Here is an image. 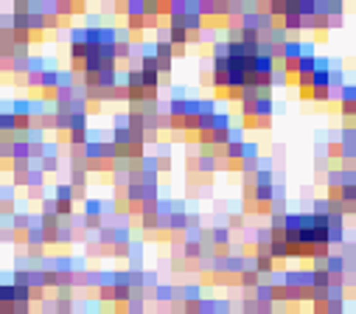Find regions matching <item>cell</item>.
I'll use <instances>...</instances> for the list:
<instances>
[{
  "label": "cell",
  "instance_id": "cell-1",
  "mask_svg": "<svg viewBox=\"0 0 356 314\" xmlns=\"http://www.w3.org/2000/svg\"><path fill=\"white\" fill-rule=\"evenodd\" d=\"M40 171H42V174H54V171H59V146L56 143H48V140H45V152H42V160H40Z\"/></svg>",
  "mask_w": 356,
  "mask_h": 314
},
{
  "label": "cell",
  "instance_id": "cell-2",
  "mask_svg": "<svg viewBox=\"0 0 356 314\" xmlns=\"http://www.w3.org/2000/svg\"><path fill=\"white\" fill-rule=\"evenodd\" d=\"M280 54H283V62H297V59L306 54V48H303L300 39H289V42L280 48Z\"/></svg>",
  "mask_w": 356,
  "mask_h": 314
},
{
  "label": "cell",
  "instance_id": "cell-3",
  "mask_svg": "<svg viewBox=\"0 0 356 314\" xmlns=\"http://www.w3.org/2000/svg\"><path fill=\"white\" fill-rule=\"evenodd\" d=\"M253 267H256V272L261 275V278H269V275L275 272V261L269 258V253H264V255L253 258Z\"/></svg>",
  "mask_w": 356,
  "mask_h": 314
},
{
  "label": "cell",
  "instance_id": "cell-4",
  "mask_svg": "<svg viewBox=\"0 0 356 314\" xmlns=\"http://www.w3.org/2000/svg\"><path fill=\"white\" fill-rule=\"evenodd\" d=\"M168 42L174 45V48H185L188 45V31H185V25H168Z\"/></svg>",
  "mask_w": 356,
  "mask_h": 314
},
{
  "label": "cell",
  "instance_id": "cell-5",
  "mask_svg": "<svg viewBox=\"0 0 356 314\" xmlns=\"http://www.w3.org/2000/svg\"><path fill=\"white\" fill-rule=\"evenodd\" d=\"M126 261H129V269H132V272L135 269H143V244H140V241H132Z\"/></svg>",
  "mask_w": 356,
  "mask_h": 314
},
{
  "label": "cell",
  "instance_id": "cell-6",
  "mask_svg": "<svg viewBox=\"0 0 356 314\" xmlns=\"http://www.w3.org/2000/svg\"><path fill=\"white\" fill-rule=\"evenodd\" d=\"M84 219H104V202L101 199H84Z\"/></svg>",
  "mask_w": 356,
  "mask_h": 314
},
{
  "label": "cell",
  "instance_id": "cell-7",
  "mask_svg": "<svg viewBox=\"0 0 356 314\" xmlns=\"http://www.w3.org/2000/svg\"><path fill=\"white\" fill-rule=\"evenodd\" d=\"M121 312L123 314H146V297H143V294H132Z\"/></svg>",
  "mask_w": 356,
  "mask_h": 314
},
{
  "label": "cell",
  "instance_id": "cell-8",
  "mask_svg": "<svg viewBox=\"0 0 356 314\" xmlns=\"http://www.w3.org/2000/svg\"><path fill=\"white\" fill-rule=\"evenodd\" d=\"M328 244L336 250L345 244V224H328Z\"/></svg>",
  "mask_w": 356,
  "mask_h": 314
},
{
  "label": "cell",
  "instance_id": "cell-9",
  "mask_svg": "<svg viewBox=\"0 0 356 314\" xmlns=\"http://www.w3.org/2000/svg\"><path fill=\"white\" fill-rule=\"evenodd\" d=\"M76 238V233H73V227L67 222H62L59 227H56V244H70Z\"/></svg>",
  "mask_w": 356,
  "mask_h": 314
},
{
  "label": "cell",
  "instance_id": "cell-10",
  "mask_svg": "<svg viewBox=\"0 0 356 314\" xmlns=\"http://www.w3.org/2000/svg\"><path fill=\"white\" fill-rule=\"evenodd\" d=\"M54 199H59V202H76V194H73V188H70V182H59V185H56Z\"/></svg>",
  "mask_w": 356,
  "mask_h": 314
},
{
  "label": "cell",
  "instance_id": "cell-11",
  "mask_svg": "<svg viewBox=\"0 0 356 314\" xmlns=\"http://www.w3.org/2000/svg\"><path fill=\"white\" fill-rule=\"evenodd\" d=\"M211 56L213 59H227L230 56V45H227V39H216L211 48Z\"/></svg>",
  "mask_w": 356,
  "mask_h": 314
},
{
  "label": "cell",
  "instance_id": "cell-12",
  "mask_svg": "<svg viewBox=\"0 0 356 314\" xmlns=\"http://www.w3.org/2000/svg\"><path fill=\"white\" fill-rule=\"evenodd\" d=\"M160 73H155V70H143V90H157L160 87Z\"/></svg>",
  "mask_w": 356,
  "mask_h": 314
},
{
  "label": "cell",
  "instance_id": "cell-13",
  "mask_svg": "<svg viewBox=\"0 0 356 314\" xmlns=\"http://www.w3.org/2000/svg\"><path fill=\"white\" fill-rule=\"evenodd\" d=\"M67 132H90L87 129V115H70V129Z\"/></svg>",
  "mask_w": 356,
  "mask_h": 314
},
{
  "label": "cell",
  "instance_id": "cell-14",
  "mask_svg": "<svg viewBox=\"0 0 356 314\" xmlns=\"http://www.w3.org/2000/svg\"><path fill=\"white\" fill-rule=\"evenodd\" d=\"M135 14H146L143 0H129V3H126V17H135Z\"/></svg>",
  "mask_w": 356,
  "mask_h": 314
},
{
  "label": "cell",
  "instance_id": "cell-15",
  "mask_svg": "<svg viewBox=\"0 0 356 314\" xmlns=\"http://www.w3.org/2000/svg\"><path fill=\"white\" fill-rule=\"evenodd\" d=\"M11 286H28V269H14V275H11Z\"/></svg>",
  "mask_w": 356,
  "mask_h": 314
},
{
  "label": "cell",
  "instance_id": "cell-16",
  "mask_svg": "<svg viewBox=\"0 0 356 314\" xmlns=\"http://www.w3.org/2000/svg\"><path fill=\"white\" fill-rule=\"evenodd\" d=\"M199 115H216V101L213 98H199Z\"/></svg>",
  "mask_w": 356,
  "mask_h": 314
},
{
  "label": "cell",
  "instance_id": "cell-17",
  "mask_svg": "<svg viewBox=\"0 0 356 314\" xmlns=\"http://www.w3.org/2000/svg\"><path fill=\"white\" fill-rule=\"evenodd\" d=\"M339 199L342 202H356V185H342V188H339Z\"/></svg>",
  "mask_w": 356,
  "mask_h": 314
},
{
  "label": "cell",
  "instance_id": "cell-18",
  "mask_svg": "<svg viewBox=\"0 0 356 314\" xmlns=\"http://www.w3.org/2000/svg\"><path fill=\"white\" fill-rule=\"evenodd\" d=\"M275 84H289V78H286V73H283V67H275L272 70V87Z\"/></svg>",
  "mask_w": 356,
  "mask_h": 314
},
{
  "label": "cell",
  "instance_id": "cell-19",
  "mask_svg": "<svg viewBox=\"0 0 356 314\" xmlns=\"http://www.w3.org/2000/svg\"><path fill=\"white\" fill-rule=\"evenodd\" d=\"M101 314H115V309H112V312H101Z\"/></svg>",
  "mask_w": 356,
  "mask_h": 314
},
{
  "label": "cell",
  "instance_id": "cell-20",
  "mask_svg": "<svg viewBox=\"0 0 356 314\" xmlns=\"http://www.w3.org/2000/svg\"><path fill=\"white\" fill-rule=\"evenodd\" d=\"M84 314H101V312H84Z\"/></svg>",
  "mask_w": 356,
  "mask_h": 314
}]
</instances>
